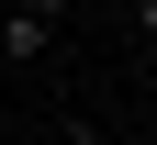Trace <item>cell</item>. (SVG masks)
<instances>
[{
  "label": "cell",
  "instance_id": "obj_2",
  "mask_svg": "<svg viewBox=\"0 0 157 145\" xmlns=\"http://www.w3.org/2000/svg\"><path fill=\"white\" fill-rule=\"evenodd\" d=\"M23 11H34V23H56V11H67V0H23Z\"/></svg>",
  "mask_w": 157,
  "mask_h": 145
},
{
  "label": "cell",
  "instance_id": "obj_1",
  "mask_svg": "<svg viewBox=\"0 0 157 145\" xmlns=\"http://www.w3.org/2000/svg\"><path fill=\"white\" fill-rule=\"evenodd\" d=\"M0 56H45V23H34L23 0H11V11H0Z\"/></svg>",
  "mask_w": 157,
  "mask_h": 145
}]
</instances>
